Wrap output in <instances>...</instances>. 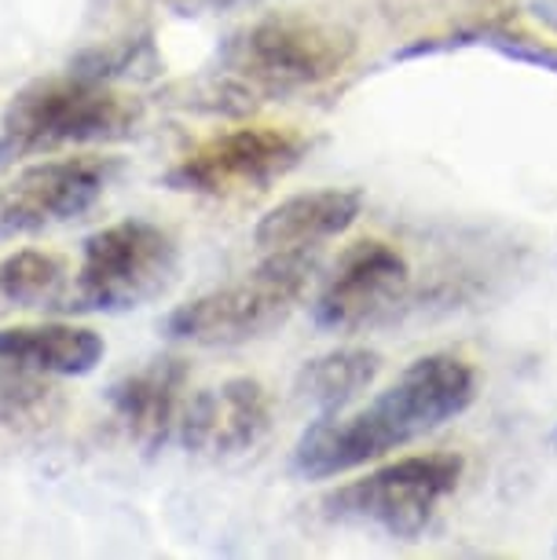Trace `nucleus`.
<instances>
[{
  "mask_svg": "<svg viewBox=\"0 0 557 560\" xmlns=\"http://www.w3.org/2000/svg\"><path fill=\"white\" fill-rule=\"evenodd\" d=\"M363 213V195L349 187L293 195L257 220L254 242L265 253L276 249H315L323 242L345 235Z\"/></svg>",
  "mask_w": 557,
  "mask_h": 560,
  "instance_id": "12",
  "label": "nucleus"
},
{
  "mask_svg": "<svg viewBox=\"0 0 557 560\" xmlns=\"http://www.w3.org/2000/svg\"><path fill=\"white\" fill-rule=\"evenodd\" d=\"M67 260L48 249H15L0 257V304L4 308H59Z\"/></svg>",
  "mask_w": 557,
  "mask_h": 560,
  "instance_id": "15",
  "label": "nucleus"
},
{
  "mask_svg": "<svg viewBox=\"0 0 557 560\" xmlns=\"http://www.w3.org/2000/svg\"><path fill=\"white\" fill-rule=\"evenodd\" d=\"M143 118L140 100L89 73L37 78L19 89L0 118V165L67 147L129 140Z\"/></svg>",
  "mask_w": 557,
  "mask_h": 560,
  "instance_id": "2",
  "label": "nucleus"
},
{
  "mask_svg": "<svg viewBox=\"0 0 557 560\" xmlns=\"http://www.w3.org/2000/svg\"><path fill=\"white\" fill-rule=\"evenodd\" d=\"M103 352V337L73 323H26L0 330V363L45 377H85L100 366Z\"/></svg>",
  "mask_w": 557,
  "mask_h": 560,
  "instance_id": "13",
  "label": "nucleus"
},
{
  "mask_svg": "<svg viewBox=\"0 0 557 560\" xmlns=\"http://www.w3.org/2000/svg\"><path fill=\"white\" fill-rule=\"evenodd\" d=\"M312 275L315 260L309 249H276L257 268H250L243 279L181 304L165 319V334L173 341L202 348L257 341L290 319V312L309 293Z\"/></svg>",
  "mask_w": 557,
  "mask_h": 560,
  "instance_id": "4",
  "label": "nucleus"
},
{
  "mask_svg": "<svg viewBox=\"0 0 557 560\" xmlns=\"http://www.w3.org/2000/svg\"><path fill=\"white\" fill-rule=\"evenodd\" d=\"M271 429V396L257 377H228L184 404L181 443L202 458H235L254 451Z\"/></svg>",
  "mask_w": 557,
  "mask_h": 560,
  "instance_id": "10",
  "label": "nucleus"
},
{
  "mask_svg": "<svg viewBox=\"0 0 557 560\" xmlns=\"http://www.w3.org/2000/svg\"><path fill=\"white\" fill-rule=\"evenodd\" d=\"M459 454H407L378 465L360 480H349L323 494V513L338 524L374 527L385 538L415 542L433 524L440 502L459 488Z\"/></svg>",
  "mask_w": 557,
  "mask_h": 560,
  "instance_id": "6",
  "label": "nucleus"
},
{
  "mask_svg": "<svg viewBox=\"0 0 557 560\" xmlns=\"http://www.w3.org/2000/svg\"><path fill=\"white\" fill-rule=\"evenodd\" d=\"M59 407L62 396L51 377L0 363V425L4 429H40L59 415Z\"/></svg>",
  "mask_w": 557,
  "mask_h": 560,
  "instance_id": "16",
  "label": "nucleus"
},
{
  "mask_svg": "<svg viewBox=\"0 0 557 560\" xmlns=\"http://www.w3.org/2000/svg\"><path fill=\"white\" fill-rule=\"evenodd\" d=\"M176 242L151 220H118L92 231L81 246L73 287L62 293L67 312H132L170 290Z\"/></svg>",
  "mask_w": 557,
  "mask_h": 560,
  "instance_id": "5",
  "label": "nucleus"
},
{
  "mask_svg": "<svg viewBox=\"0 0 557 560\" xmlns=\"http://www.w3.org/2000/svg\"><path fill=\"white\" fill-rule=\"evenodd\" d=\"M378 374H382V355L371 348H330L298 370L293 393L323 415H338L378 382Z\"/></svg>",
  "mask_w": 557,
  "mask_h": 560,
  "instance_id": "14",
  "label": "nucleus"
},
{
  "mask_svg": "<svg viewBox=\"0 0 557 560\" xmlns=\"http://www.w3.org/2000/svg\"><path fill=\"white\" fill-rule=\"evenodd\" d=\"M304 136L276 125H243V129L217 132L192 147L170 173L165 184L173 191L224 198L239 191H265L276 179L301 165Z\"/></svg>",
  "mask_w": 557,
  "mask_h": 560,
  "instance_id": "7",
  "label": "nucleus"
},
{
  "mask_svg": "<svg viewBox=\"0 0 557 560\" xmlns=\"http://www.w3.org/2000/svg\"><path fill=\"white\" fill-rule=\"evenodd\" d=\"M535 15L557 30V0H539V4H535Z\"/></svg>",
  "mask_w": 557,
  "mask_h": 560,
  "instance_id": "17",
  "label": "nucleus"
},
{
  "mask_svg": "<svg viewBox=\"0 0 557 560\" xmlns=\"http://www.w3.org/2000/svg\"><path fill=\"white\" fill-rule=\"evenodd\" d=\"M407 282H411V268L404 253L382 238H363L334 264L312 304V319L320 330L352 334L382 319L407 293Z\"/></svg>",
  "mask_w": 557,
  "mask_h": 560,
  "instance_id": "9",
  "label": "nucleus"
},
{
  "mask_svg": "<svg viewBox=\"0 0 557 560\" xmlns=\"http://www.w3.org/2000/svg\"><path fill=\"white\" fill-rule=\"evenodd\" d=\"M356 56V37L315 15H268L220 48V81L235 100L290 96L338 78Z\"/></svg>",
  "mask_w": 557,
  "mask_h": 560,
  "instance_id": "3",
  "label": "nucleus"
},
{
  "mask_svg": "<svg viewBox=\"0 0 557 560\" xmlns=\"http://www.w3.org/2000/svg\"><path fill=\"white\" fill-rule=\"evenodd\" d=\"M114 176L111 158H45L0 187V235H34L85 217Z\"/></svg>",
  "mask_w": 557,
  "mask_h": 560,
  "instance_id": "8",
  "label": "nucleus"
},
{
  "mask_svg": "<svg viewBox=\"0 0 557 560\" xmlns=\"http://www.w3.org/2000/svg\"><path fill=\"white\" fill-rule=\"evenodd\" d=\"M187 363L176 355L151 359L147 366L118 377L111 385V410L136 447L154 454L162 451L181 425L184 415Z\"/></svg>",
  "mask_w": 557,
  "mask_h": 560,
  "instance_id": "11",
  "label": "nucleus"
},
{
  "mask_svg": "<svg viewBox=\"0 0 557 560\" xmlns=\"http://www.w3.org/2000/svg\"><path fill=\"white\" fill-rule=\"evenodd\" d=\"M477 396V374L462 355L433 352L415 359L385 393L352 415H320L293 447V472L304 480H334L418 436L444 429Z\"/></svg>",
  "mask_w": 557,
  "mask_h": 560,
  "instance_id": "1",
  "label": "nucleus"
}]
</instances>
